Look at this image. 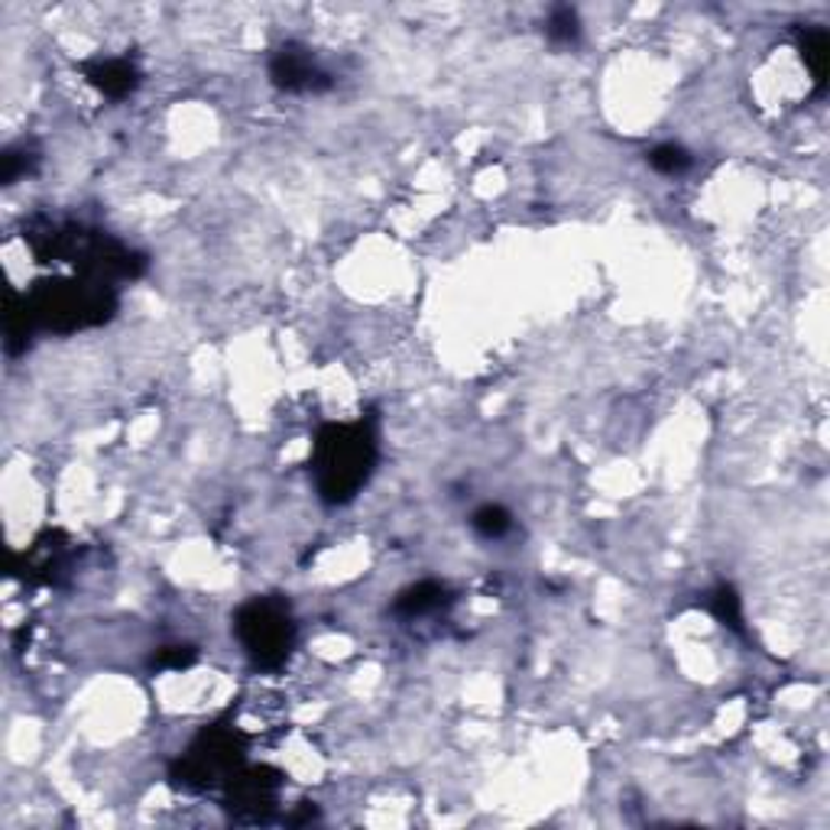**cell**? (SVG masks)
I'll return each instance as SVG.
<instances>
[{
    "label": "cell",
    "instance_id": "cell-1",
    "mask_svg": "<svg viewBox=\"0 0 830 830\" xmlns=\"http://www.w3.org/2000/svg\"><path fill=\"white\" fill-rule=\"evenodd\" d=\"M377 461V439L367 422L325 425L315 439L312 471L325 503H347L367 484Z\"/></svg>",
    "mask_w": 830,
    "mask_h": 830
},
{
    "label": "cell",
    "instance_id": "cell-2",
    "mask_svg": "<svg viewBox=\"0 0 830 830\" xmlns=\"http://www.w3.org/2000/svg\"><path fill=\"white\" fill-rule=\"evenodd\" d=\"M234 630L256 665H280L290 655L295 635L286 603L273 597H256L244 603L234 617Z\"/></svg>",
    "mask_w": 830,
    "mask_h": 830
},
{
    "label": "cell",
    "instance_id": "cell-3",
    "mask_svg": "<svg viewBox=\"0 0 830 830\" xmlns=\"http://www.w3.org/2000/svg\"><path fill=\"white\" fill-rule=\"evenodd\" d=\"M270 78L286 95H318V92H328L335 85L332 75L312 59V52L298 46V43H286V46L273 52Z\"/></svg>",
    "mask_w": 830,
    "mask_h": 830
},
{
    "label": "cell",
    "instance_id": "cell-4",
    "mask_svg": "<svg viewBox=\"0 0 830 830\" xmlns=\"http://www.w3.org/2000/svg\"><path fill=\"white\" fill-rule=\"evenodd\" d=\"M85 75L107 98H127L140 85V72L130 59H98L85 65Z\"/></svg>",
    "mask_w": 830,
    "mask_h": 830
},
{
    "label": "cell",
    "instance_id": "cell-5",
    "mask_svg": "<svg viewBox=\"0 0 830 830\" xmlns=\"http://www.w3.org/2000/svg\"><path fill=\"white\" fill-rule=\"evenodd\" d=\"M798 50L801 59L815 78L818 95H824L828 88V65H830V36L824 27H798Z\"/></svg>",
    "mask_w": 830,
    "mask_h": 830
},
{
    "label": "cell",
    "instance_id": "cell-6",
    "mask_svg": "<svg viewBox=\"0 0 830 830\" xmlns=\"http://www.w3.org/2000/svg\"><path fill=\"white\" fill-rule=\"evenodd\" d=\"M448 587L439 585V581H422V585H412L409 590H402L396 597V613L406 617V620H416V617H429V613H439L441 607H448Z\"/></svg>",
    "mask_w": 830,
    "mask_h": 830
},
{
    "label": "cell",
    "instance_id": "cell-7",
    "mask_svg": "<svg viewBox=\"0 0 830 830\" xmlns=\"http://www.w3.org/2000/svg\"><path fill=\"white\" fill-rule=\"evenodd\" d=\"M545 36L555 43V46H575L581 40V20H578V10L568 7V3H558L548 10V20H545Z\"/></svg>",
    "mask_w": 830,
    "mask_h": 830
},
{
    "label": "cell",
    "instance_id": "cell-8",
    "mask_svg": "<svg viewBox=\"0 0 830 830\" xmlns=\"http://www.w3.org/2000/svg\"><path fill=\"white\" fill-rule=\"evenodd\" d=\"M471 526H474V533L481 538H503L509 529H513V516H509V509H503L500 503H487V506H481L474 516H471Z\"/></svg>",
    "mask_w": 830,
    "mask_h": 830
},
{
    "label": "cell",
    "instance_id": "cell-9",
    "mask_svg": "<svg viewBox=\"0 0 830 830\" xmlns=\"http://www.w3.org/2000/svg\"><path fill=\"white\" fill-rule=\"evenodd\" d=\"M691 153L679 144H662V147H655L649 153V166L655 169V172H662V176H682L691 169Z\"/></svg>",
    "mask_w": 830,
    "mask_h": 830
},
{
    "label": "cell",
    "instance_id": "cell-10",
    "mask_svg": "<svg viewBox=\"0 0 830 830\" xmlns=\"http://www.w3.org/2000/svg\"><path fill=\"white\" fill-rule=\"evenodd\" d=\"M711 610H714V617L724 623V627H731L736 633H743V607H739V597H736V590L733 587H717L714 590V597H711Z\"/></svg>",
    "mask_w": 830,
    "mask_h": 830
}]
</instances>
